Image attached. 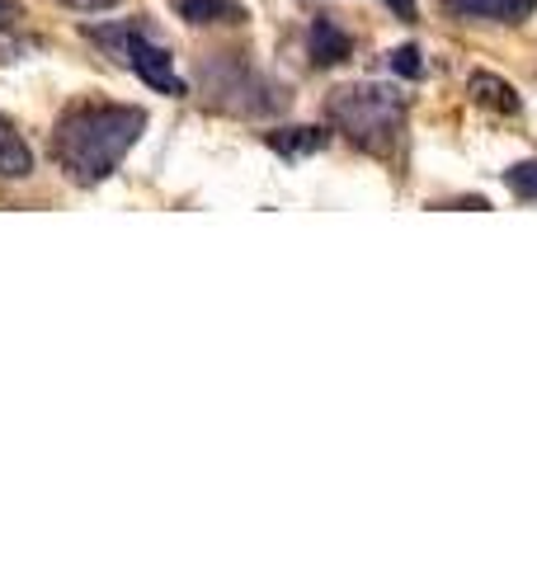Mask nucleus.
Here are the masks:
<instances>
[{
  "mask_svg": "<svg viewBox=\"0 0 537 565\" xmlns=\"http://www.w3.org/2000/svg\"><path fill=\"white\" fill-rule=\"evenodd\" d=\"M90 43H99L109 57L123 66V71H133L137 81H147L156 95H189V81L175 71V57L166 47L156 43V33L147 20H123V24H85L81 29Z\"/></svg>",
  "mask_w": 537,
  "mask_h": 565,
  "instance_id": "20e7f679",
  "label": "nucleus"
},
{
  "mask_svg": "<svg viewBox=\"0 0 537 565\" xmlns=\"http://www.w3.org/2000/svg\"><path fill=\"white\" fill-rule=\"evenodd\" d=\"M453 20H486V24H524L533 20L537 0H443Z\"/></svg>",
  "mask_w": 537,
  "mask_h": 565,
  "instance_id": "423d86ee",
  "label": "nucleus"
},
{
  "mask_svg": "<svg viewBox=\"0 0 537 565\" xmlns=\"http://www.w3.org/2000/svg\"><path fill=\"white\" fill-rule=\"evenodd\" d=\"M33 174V151L29 141L0 118V180H29Z\"/></svg>",
  "mask_w": 537,
  "mask_h": 565,
  "instance_id": "9d476101",
  "label": "nucleus"
},
{
  "mask_svg": "<svg viewBox=\"0 0 537 565\" xmlns=\"http://www.w3.org/2000/svg\"><path fill=\"white\" fill-rule=\"evenodd\" d=\"M467 95H472V104H481V109H495V114H518V109H524V99L514 95V85L499 81L495 71H472Z\"/></svg>",
  "mask_w": 537,
  "mask_h": 565,
  "instance_id": "0eeeda50",
  "label": "nucleus"
},
{
  "mask_svg": "<svg viewBox=\"0 0 537 565\" xmlns=\"http://www.w3.org/2000/svg\"><path fill=\"white\" fill-rule=\"evenodd\" d=\"M268 141V151H278V156H316L320 147H330V132L326 128H274V132H264Z\"/></svg>",
  "mask_w": 537,
  "mask_h": 565,
  "instance_id": "1a4fd4ad",
  "label": "nucleus"
},
{
  "mask_svg": "<svg viewBox=\"0 0 537 565\" xmlns=\"http://www.w3.org/2000/svg\"><path fill=\"white\" fill-rule=\"evenodd\" d=\"M387 6H391V10H397V14H401V20H415V0H387Z\"/></svg>",
  "mask_w": 537,
  "mask_h": 565,
  "instance_id": "2eb2a0df",
  "label": "nucleus"
},
{
  "mask_svg": "<svg viewBox=\"0 0 537 565\" xmlns=\"http://www.w3.org/2000/svg\"><path fill=\"white\" fill-rule=\"evenodd\" d=\"M175 14L185 24H193V29H203V24H241L245 20L241 0H175Z\"/></svg>",
  "mask_w": 537,
  "mask_h": 565,
  "instance_id": "6e6552de",
  "label": "nucleus"
},
{
  "mask_svg": "<svg viewBox=\"0 0 537 565\" xmlns=\"http://www.w3.org/2000/svg\"><path fill=\"white\" fill-rule=\"evenodd\" d=\"M505 184H509V193L514 199H537V161H518V166H509V174H505Z\"/></svg>",
  "mask_w": 537,
  "mask_h": 565,
  "instance_id": "9b49d317",
  "label": "nucleus"
},
{
  "mask_svg": "<svg viewBox=\"0 0 537 565\" xmlns=\"http://www.w3.org/2000/svg\"><path fill=\"white\" fill-rule=\"evenodd\" d=\"M199 85H203V99L222 114H236V118H268V114H283L288 109V90L278 81L260 76L255 66L236 52H218V57H199Z\"/></svg>",
  "mask_w": 537,
  "mask_h": 565,
  "instance_id": "7ed1b4c3",
  "label": "nucleus"
},
{
  "mask_svg": "<svg viewBox=\"0 0 537 565\" xmlns=\"http://www.w3.org/2000/svg\"><path fill=\"white\" fill-rule=\"evenodd\" d=\"M406 109L410 99L391 85L378 81H358V85H339L326 95V118L330 128L345 132L354 147H364L372 156H391L406 132Z\"/></svg>",
  "mask_w": 537,
  "mask_h": 565,
  "instance_id": "f03ea898",
  "label": "nucleus"
},
{
  "mask_svg": "<svg viewBox=\"0 0 537 565\" xmlns=\"http://www.w3.org/2000/svg\"><path fill=\"white\" fill-rule=\"evenodd\" d=\"M20 20H24V6H20V0H0V33H10Z\"/></svg>",
  "mask_w": 537,
  "mask_h": 565,
  "instance_id": "ddd939ff",
  "label": "nucleus"
},
{
  "mask_svg": "<svg viewBox=\"0 0 537 565\" xmlns=\"http://www.w3.org/2000/svg\"><path fill=\"white\" fill-rule=\"evenodd\" d=\"M141 128H147V114L133 104H76L52 128V156L81 189L104 184L137 147Z\"/></svg>",
  "mask_w": 537,
  "mask_h": 565,
  "instance_id": "f257e3e1",
  "label": "nucleus"
},
{
  "mask_svg": "<svg viewBox=\"0 0 537 565\" xmlns=\"http://www.w3.org/2000/svg\"><path fill=\"white\" fill-rule=\"evenodd\" d=\"M307 57L312 66H345L354 57V33L335 14H312L307 24Z\"/></svg>",
  "mask_w": 537,
  "mask_h": 565,
  "instance_id": "39448f33",
  "label": "nucleus"
},
{
  "mask_svg": "<svg viewBox=\"0 0 537 565\" xmlns=\"http://www.w3.org/2000/svg\"><path fill=\"white\" fill-rule=\"evenodd\" d=\"M57 6H71V10H85V14H99V10H114L123 0H57Z\"/></svg>",
  "mask_w": 537,
  "mask_h": 565,
  "instance_id": "4468645a",
  "label": "nucleus"
},
{
  "mask_svg": "<svg viewBox=\"0 0 537 565\" xmlns=\"http://www.w3.org/2000/svg\"><path fill=\"white\" fill-rule=\"evenodd\" d=\"M387 66L397 71V76H406V81H420V76H424L420 47H397V52H387Z\"/></svg>",
  "mask_w": 537,
  "mask_h": 565,
  "instance_id": "f8f14e48",
  "label": "nucleus"
}]
</instances>
